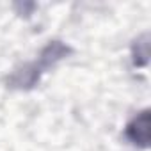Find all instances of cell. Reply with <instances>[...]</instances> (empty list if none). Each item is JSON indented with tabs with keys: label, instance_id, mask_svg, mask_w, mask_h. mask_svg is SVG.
<instances>
[{
	"label": "cell",
	"instance_id": "cell-1",
	"mask_svg": "<svg viewBox=\"0 0 151 151\" xmlns=\"http://www.w3.org/2000/svg\"><path fill=\"white\" fill-rule=\"evenodd\" d=\"M71 53V48L68 45H64L62 41H50L41 53L37 55V59L23 64L22 68L14 69L9 78H7V87L11 89H18V91H27L32 89L43 75L55 68L60 60H64L68 55Z\"/></svg>",
	"mask_w": 151,
	"mask_h": 151
},
{
	"label": "cell",
	"instance_id": "cell-2",
	"mask_svg": "<svg viewBox=\"0 0 151 151\" xmlns=\"http://www.w3.org/2000/svg\"><path fill=\"white\" fill-rule=\"evenodd\" d=\"M126 137L140 147H147L149 142V112L144 110L137 114L126 126Z\"/></svg>",
	"mask_w": 151,
	"mask_h": 151
}]
</instances>
